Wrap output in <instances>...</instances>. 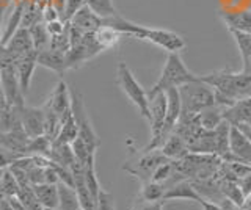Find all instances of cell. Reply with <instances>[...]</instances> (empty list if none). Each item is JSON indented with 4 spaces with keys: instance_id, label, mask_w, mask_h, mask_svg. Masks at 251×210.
<instances>
[{
    "instance_id": "6da1fadb",
    "label": "cell",
    "mask_w": 251,
    "mask_h": 210,
    "mask_svg": "<svg viewBox=\"0 0 251 210\" xmlns=\"http://www.w3.org/2000/svg\"><path fill=\"white\" fill-rule=\"evenodd\" d=\"M198 77L215 91L217 104L225 108L231 107L243 97H248L251 75L243 71L232 72L229 69H223L210 74H200Z\"/></svg>"
},
{
    "instance_id": "7a4b0ae2",
    "label": "cell",
    "mask_w": 251,
    "mask_h": 210,
    "mask_svg": "<svg viewBox=\"0 0 251 210\" xmlns=\"http://www.w3.org/2000/svg\"><path fill=\"white\" fill-rule=\"evenodd\" d=\"M196 79H198V75L190 72V69L185 66L179 53L176 52L168 53L159 80L152 85L151 90H148V97L157 94V93H163L170 88H179V87H182V85L193 82Z\"/></svg>"
},
{
    "instance_id": "3957f363",
    "label": "cell",
    "mask_w": 251,
    "mask_h": 210,
    "mask_svg": "<svg viewBox=\"0 0 251 210\" xmlns=\"http://www.w3.org/2000/svg\"><path fill=\"white\" fill-rule=\"evenodd\" d=\"M179 96L182 102V115H198L206 108L217 104L215 91L200 77L179 87Z\"/></svg>"
},
{
    "instance_id": "277c9868",
    "label": "cell",
    "mask_w": 251,
    "mask_h": 210,
    "mask_svg": "<svg viewBox=\"0 0 251 210\" xmlns=\"http://www.w3.org/2000/svg\"><path fill=\"white\" fill-rule=\"evenodd\" d=\"M116 83L118 87L123 90V93L129 97L130 102L138 108L140 115L143 118L149 119V99H148V91L138 83L135 75L132 74L129 66L126 63L118 65L116 68Z\"/></svg>"
},
{
    "instance_id": "5b68a950",
    "label": "cell",
    "mask_w": 251,
    "mask_h": 210,
    "mask_svg": "<svg viewBox=\"0 0 251 210\" xmlns=\"http://www.w3.org/2000/svg\"><path fill=\"white\" fill-rule=\"evenodd\" d=\"M71 110H73L74 119L78 129V137L83 140V143L88 146V149L91 152L96 154L98 147L100 146V140L96 132H94L88 112H86L85 104H83V97L75 88L71 91Z\"/></svg>"
},
{
    "instance_id": "8992f818",
    "label": "cell",
    "mask_w": 251,
    "mask_h": 210,
    "mask_svg": "<svg viewBox=\"0 0 251 210\" xmlns=\"http://www.w3.org/2000/svg\"><path fill=\"white\" fill-rule=\"evenodd\" d=\"M165 162H168V159L160 152V149L143 151V154L138 159L126 163L123 169L130 173L132 176H135L141 184H145L151 181L154 171Z\"/></svg>"
},
{
    "instance_id": "52a82bcc",
    "label": "cell",
    "mask_w": 251,
    "mask_h": 210,
    "mask_svg": "<svg viewBox=\"0 0 251 210\" xmlns=\"http://www.w3.org/2000/svg\"><path fill=\"white\" fill-rule=\"evenodd\" d=\"M0 75H2V87H3L6 104L11 107H16V108H22L25 105V102H24V100H25V94H24L21 90L14 66H8V68L2 69V71H0Z\"/></svg>"
},
{
    "instance_id": "ba28073f",
    "label": "cell",
    "mask_w": 251,
    "mask_h": 210,
    "mask_svg": "<svg viewBox=\"0 0 251 210\" xmlns=\"http://www.w3.org/2000/svg\"><path fill=\"white\" fill-rule=\"evenodd\" d=\"M21 124H22L24 132L28 135L30 140L44 135L46 119H44L43 107L24 105L22 112H21Z\"/></svg>"
},
{
    "instance_id": "9c48e42d",
    "label": "cell",
    "mask_w": 251,
    "mask_h": 210,
    "mask_svg": "<svg viewBox=\"0 0 251 210\" xmlns=\"http://www.w3.org/2000/svg\"><path fill=\"white\" fill-rule=\"evenodd\" d=\"M165 96H167V116H165V126L162 132V144L175 132L176 124L180 118V115H182V102H180L179 90L170 88L165 91Z\"/></svg>"
},
{
    "instance_id": "30bf717a",
    "label": "cell",
    "mask_w": 251,
    "mask_h": 210,
    "mask_svg": "<svg viewBox=\"0 0 251 210\" xmlns=\"http://www.w3.org/2000/svg\"><path fill=\"white\" fill-rule=\"evenodd\" d=\"M229 151L234 157V162L251 165V141L234 124H231L229 129Z\"/></svg>"
},
{
    "instance_id": "8fae6325",
    "label": "cell",
    "mask_w": 251,
    "mask_h": 210,
    "mask_svg": "<svg viewBox=\"0 0 251 210\" xmlns=\"http://www.w3.org/2000/svg\"><path fill=\"white\" fill-rule=\"evenodd\" d=\"M5 49L11 53L14 61L21 57L28 55V53H31V52H36L33 47V40H31L30 30L25 27H19L18 30H16V33L6 41Z\"/></svg>"
},
{
    "instance_id": "7c38bea8",
    "label": "cell",
    "mask_w": 251,
    "mask_h": 210,
    "mask_svg": "<svg viewBox=\"0 0 251 210\" xmlns=\"http://www.w3.org/2000/svg\"><path fill=\"white\" fill-rule=\"evenodd\" d=\"M28 143H30V138L25 132H24L22 126L16 127L13 130H8V132H0V147H3V149L10 152L25 155V149Z\"/></svg>"
},
{
    "instance_id": "4fadbf2b",
    "label": "cell",
    "mask_w": 251,
    "mask_h": 210,
    "mask_svg": "<svg viewBox=\"0 0 251 210\" xmlns=\"http://www.w3.org/2000/svg\"><path fill=\"white\" fill-rule=\"evenodd\" d=\"M170 199H190V201L201 202L202 196L196 191L192 182L185 181V179H177V181H173L167 185L163 201H170Z\"/></svg>"
},
{
    "instance_id": "5bb4252c",
    "label": "cell",
    "mask_w": 251,
    "mask_h": 210,
    "mask_svg": "<svg viewBox=\"0 0 251 210\" xmlns=\"http://www.w3.org/2000/svg\"><path fill=\"white\" fill-rule=\"evenodd\" d=\"M36 53L38 52H31L25 57H21L14 61V69H16V75H18V80L21 85V90L24 94H27L30 90V82H31V75L35 72V68L38 66L36 63Z\"/></svg>"
},
{
    "instance_id": "9a60e30c",
    "label": "cell",
    "mask_w": 251,
    "mask_h": 210,
    "mask_svg": "<svg viewBox=\"0 0 251 210\" xmlns=\"http://www.w3.org/2000/svg\"><path fill=\"white\" fill-rule=\"evenodd\" d=\"M223 119H226L229 124H234V126L242 122L251 124V96L243 97L234 102L231 107L225 108Z\"/></svg>"
},
{
    "instance_id": "2e32d148",
    "label": "cell",
    "mask_w": 251,
    "mask_h": 210,
    "mask_svg": "<svg viewBox=\"0 0 251 210\" xmlns=\"http://www.w3.org/2000/svg\"><path fill=\"white\" fill-rule=\"evenodd\" d=\"M69 24L83 33H90V32H96V30L102 25V19L98 18L88 6L83 5L82 8L74 14L73 19L69 21Z\"/></svg>"
},
{
    "instance_id": "e0dca14e",
    "label": "cell",
    "mask_w": 251,
    "mask_h": 210,
    "mask_svg": "<svg viewBox=\"0 0 251 210\" xmlns=\"http://www.w3.org/2000/svg\"><path fill=\"white\" fill-rule=\"evenodd\" d=\"M46 105H49L52 110L57 115H63L66 110L71 108V93L68 90V85L60 80L57 87L53 88L52 94L49 96V99L44 102Z\"/></svg>"
},
{
    "instance_id": "ac0fdd59",
    "label": "cell",
    "mask_w": 251,
    "mask_h": 210,
    "mask_svg": "<svg viewBox=\"0 0 251 210\" xmlns=\"http://www.w3.org/2000/svg\"><path fill=\"white\" fill-rule=\"evenodd\" d=\"M35 196L43 209H57L58 207V184H38L31 185Z\"/></svg>"
},
{
    "instance_id": "d6986e66",
    "label": "cell",
    "mask_w": 251,
    "mask_h": 210,
    "mask_svg": "<svg viewBox=\"0 0 251 210\" xmlns=\"http://www.w3.org/2000/svg\"><path fill=\"white\" fill-rule=\"evenodd\" d=\"M36 63L41 65L43 68L50 69V71L57 72L60 77L65 74L66 71V58L63 53H58L52 49H47L43 52H38L36 53Z\"/></svg>"
},
{
    "instance_id": "ffe728a7",
    "label": "cell",
    "mask_w": 251,
    "mask_h": 210,
    "mask_svg": "<svg viewBox=\"0 0 251 210\" xmlns=\"http://www.w3.org/2000/svg\"><path fill=\"white\" fill-rule=\"evenodd\" d=\"M160 152L168 160H180L188 154V147L177 134H171L160 146Z\"/></svg>"
},
{
    "instance_id": "44dd1931",
    "label": "cell",
    "mask_w": 251,
    "mask_h": 210,
    "mask_svg": "<svg viewBox=\"0 0 251 210\" xmlns=\"http://www.w3.org/2000/svg\"><path fill=\"white\" fill-rule=\"evenodd\" d=\"M223 22L229 30L251 33V11H234V13H220Z\"/></svg>"
},
{
    "instance_id": "7402d4cb",
    "label": "cell",
    "mask_w": 251,
    "mask_h": 210,
    "mask_svg": "<svg viewBox=\"0 0 251 210\" xmlns=\"http://www.w3.org/2000/svg\"><path fill=\"white\" fill-rule=\"evenodd\" d=\"M223 113H225V107L215 104L198 113L196 118H198L200 126L204 130H215L218 127V124L223 121Z\"/></svg>"
},
{
    "instance_id": "603a6c76",
    "label": "cell",
    "mask_w": 251,
    "mask_h": 210,
    "mask_svg": "<svg viewBox=\"0 0 251 210\" xmlns=\"http://www.w3.org/2000/svg\"><path fill=\"white\" fill-rule=\"evenodd\" d=\"M94 35H96V40L104 50L116 47L118 43H120V40H121V36H123V33L118 32L116 28L110 27V25H104V24L94 32Z\"/></svg>"
},
{
    "instance_id": "cb8c5ba5",
    "label": "cell",
    "mask_w": 251,
    "mask_h": 210,
    "mask_svg": "<svg viewBox=\"0 0 251 210\" xmlns=\"http://www.w3.org/2000/svg\"><path fill=\"white\" fill-rule=\"evenodd\" d=\"M58 207L60 210H78L80 209V202H78L77 193L73 187H69L63 182H58Z\"/></svg>"
},
{
    "instance_id": "d4e9b609",
    "label": "cell",
    "mask_w": 251,
    "mask_h": 210,
    "mask_svg": "<svg viewBox=\"0 0 251 210\" xmlns=\"http://www.w3.org/2000/svg\"><path fill=\"white\" fill-rule=\"evenodd\" d=\"M235 44H237L240 58H242V71L248 66V61L251 58V33L239 32V30H229Z\"/></svg>"
},
{
    "instance_id": "484cf974",
    "label": "cell",
    "mask_w": 251,
    "mask_h": 210,
    "mask_svg": "<svg viewBox=\"0 0 251 210\" xmlns=\"http://www.w3.org/2000/svg\"><path fill=\"white\" fill-rule=\"evenodd\" d=\"M28 30H30L31 40H33V47L36 52H43L50 47V33L47 32L46 24L38 22V24L30 27Z\"/></svg>"
},
{
    "instance_id": "4316f807",
    "label": "cell",
    "mask_w": 251,
    "mask_h": 210,
    "mask_svg": "<svg viewBox=\"0 0 251 210\" xmlns=\"http://www.w3.org/2000/svg\"><path fill=\"white\" fill-rule=\"evenodd\" d=\"M85 5L102 21L118 16V11L113 5V0H86Z\"/></svg>"
},
{
    "instance_id": "83f0119b",
    "label": "cell",
    "mask_w": 251,
    "mask_h": 210,
    "mask_svg": "<svg viewBox=\"0 0 251 210\" xmlns=\"http://www.w3.org/2000/svg\"><path fill=\"white\" fill-rule=\"evenodd\" d=\"M24 10H25V3H24V2H19L18 5L14 6L11 16H10V19H8V24H6L5 32L2 33V44L3 46L16 33V30L21 27V24H22V16H24Z\"/></svg>"
},
{
    "instance_id": "f1b7e54d",
    "label": "cell",
    "mask_w": 251,
    "mask_h": 210,
    "mask_svg": "<svg viewBox=\"0 0 251 210\" xmlns=\"http://www.w3.org/2000/svg\"><path fill=\"white\" fill-rule=\"evenodd\" d=\"M220 191H222L223 198L229 199L231 202H234L235 206L242 207V202H243V199H245V196H243L240 187L237 185V182H235V181H231V179L223 177L222 184H220Z\"/></svg>"
},
{
    "instance_id": "f546056e",
    "label": "cell",
    "mask_w": 251,
    "mask_h": 210,
    "mask_svg": "<svg viewBox=\"0 0 251 210\" xmlns=\"http://www.w3.org/2000/svg\"><path fill=\"white\" fill-rule=\"evenodd\" d=\"M165 191H167V185L165 184L149 181V182H145L143 187H141L140 198L141 201H160L163 199Z\"/></svg>"
},
{
    "instance_id": "4dcf8cb0",
    "label": "cell",
    "mask_w": 251,
    "mask_h": 210,
    "mask_svg": "<svg viewBox=\"0 0 251 210\" xmlns=\"http://www.w3.org/2000/svg\"><path fill=\"white\" fill-rule=\"evenodd\" d=\"M19 190H21V187L18 181H16V177L13 176L10 168H6L3 173L2 184H0V194H5L8 198H14L19 194Z\"/></svg>"
},
{
    "instance_id": "1f68e13d",
    "label": "cell",
    "mask_w": 251,
    "mask_h": 210,
    "mask_svg": "<svg viewBox=\"0 0 251 210\" xmlns=\"http://www.w3.org/2000/svg\"><path fill=\"white\" fill-rule=\"evenodd\" d=\"M71 147H73V152H74V155H75V159L80 162V163H85L88 162L90 159H93L94 155V152H91L90 149H88V146H86L85 143H83V140L80 138V137H77L73 143H71Z\"/></svg>"
},
{
    "instance_id": "d6a6232c",
    "label": "cell",
    "mask_w": 251,
    "mask_h": 210,
    "mask_svg": "<svg viewBox=\"0 0 251 210\" xmlns=\"http://www.w3.org/2000/svg\"><path fill=\"white\" fill-rule=\"evenodd\" d=\"M96 209L98 210H116L113 194L105 191L104 188H100V191L98 194V199H96Z\"/></svg>"
},
{
    "instance_id": "836d02e7",
    "label": "cell",
    "mask_w": 251,
    "mask_h": 210,
    "mask_svg": "<svg viewBox=\"0 0 251 210\" xmlns=\"http://www.w3.org/2000/svg\"><path fill=\"white\" fill-rule=\"evenodd\" d=\"M24 157V155L21 154H14V152H10V151H6L3 149V147H0V169H6V168H10L13 163Z\"/></svg>"
},
{
    "instance_id": "e575fe53",
    "label": "cell",
    "mask_w": 251,
    "mask_h": 210,
    "mask_svg": "<svg viewBox=\"0 0 251 210\" xmlns=\"http://www.w3.org/2000/svg\"><path fill=\"white\" fill-rule=\"evenodd\" d=\"M86 3V0H66L65 3V22H69L74 14Z\"/></svg>"
},
{
    "instance_id": "d590c367",
    "label": "cell",
    "mask_w": 251,
    "mask_h": 210,
    "mask_svg": "<svg viewBox=\"0 0 251 210\" xmlns=\"http://www.w3.org/2000/svg\"><path fill=\"white\" fill-rule=\"evenodd\" d=\"M68 25H69V22H61L57 19V21L47 22L46 28H47V32L50 33V36H53V35H60V33L65 32V30L68 28Z\"/></svg>"
},
{
    "instance_id": "8d00e7d4",
    "label": "cell",
    "mask_w": 251,
    "mask_h": 210,
    "mask_svg": "<svg viewBox=\"0 0 251 210\" xmlns=\"http://www.w3.org/2000/svg\"><path fill=\"white\" fill-rule=\"evenodd\" d=\"M163 199L160 201H141L135 210H163Z\"/></svg>"
},
{
    "instance_id": "74e56055",
    "label": "cell",
    "mask_w": 251,
    "mask_h": 210,
    "mask_svg": "<svg viewBox=\"0 0 251 210\" xmlns=\"http://www.w3.org/2000/svg\"><path fill=\"white\" fill-rule=\"evenodd\" d=\"M235 182H237V185L240 187L243 196H247V194L251 193V173H248V174H245L243 177L237 179Z\"/></svg>"
},
{
    "instance_id": "f35d334b",
    "label": "cell",
    "mask_w": 251,
    "mask_h": 210,
    "mask_svg": "<svg viewBox=\"0 0 251 210\" xmlns=\"http://www.w3.org/2000/svg\"><path fill=\"white\" fill-rule=\"evenodd\" d=\"M43 19H44V24H47V22H52V21H57V19H58V13H57V10H55L52 5L46 6V10H44V13H43Z\"/></svg>"
},
{
    "instance_id": "ab89813d",
    "label": "cell",
    "mask_w": 251,
    "mask_h": 210,
    "mask_svg": "<svg viewBox=\"0 0 251 210\" xmlns=\"http://www.w3.org/2000/svg\"><path fill=\"white\" fill-rule=\"evenodd\" d=\"M242 209H243V210H251V193L247 194L245 199H243V202H242Z\"/></svg>"
},
{
    "instance_id": "60d3db41",
    "label": "cell",
    "mask_w": 251,
    "mask_h": 210,
    "mask_svg": "<svg viewBox=\"0 0 251 210\" xmlns=\"http://www.w3.org/2000/svg\"><path fill=\"white\" fill-rule=\"evenodd\" d=\"M243 72H247V74H250L251 75V58H250V61H248V66L243 69Z\"/></svg>"
},
{
    "instance_id": "b9f144b4",
    "label": "cell",
    "mask_w": 251,
    "mask_h": 210,
    "mask_svg": "<svg viewBox=\"0 0 251 210\" xmlns=\"http://www.w3.org/2000/svg\"><path fill=\"white\" fill-rule=\"evenodd\" d=\"M3 173H5V169H0V184H2V179H3Z\"/></svg>"
},
{
    "instance_id": "7bdbcfd3",
    "label": "cell",
    "mask_w": 251,
    "mask_h": 210,
    "mask_svg": "<svg viewBox=\"0 0 251 210\" xmlns=\"http://www.w3.org/2000/svg\"><path fill=\"white\" fill-rule=\"evenodd\" d=\"M248 96H251V83H250V90H248Z\"/></svg>"
},
{
    "instance_id": "ee69618b",
    "label": "cell",
    "mask_w": 251,
    "mask_h": 210,
    "mask_svg": "<svg viewBox=\"0 0 251 210\" xmlns=\"http://www.w3.org/2000/svg\"><path fill=\"white\" fill-rule=\"evenodd\" d=\"M43 210H53V209H43Z\"/></svg>"
},
{
    "instance_id": "f6af8a7d",
    "label": "cell",
    "mask_w": 251,
    "mask_h": 210,
    "mask_svg": "<svg viewBox=\"0 0 251 210\" xmlns=\"http://www.w3.org/2000/svg\"><path fill=\"white\" fill-rule=\"evenodd\" d=\"M8 2H14V0H8Z\"/></svg>"
},
{
    "instance_id": "bcb514c9",
    "label": "cell",
    "mask_w": 251,
    "mask_h": 210,
    "mask_svg": "<svg viewBox=\"0 0 251 210\" xmlns=\"http://www.w3.org/2000/svg\"><path fill=\"white\" fill-rule=\"evenodd\" d=\"M78 210H83V209H82V207H80V209H78Z\"/></svg>"
}]
</instances>
